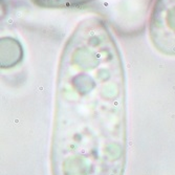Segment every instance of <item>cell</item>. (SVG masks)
<instances>
[{
  "label": "cell",
  "instance_id": "3",
  "mask_svg": "<svg viewBox=\"0 0 175 175\" xmlns=\"http://www.w3.org/2000/svg\"><path fill=\"white\" fill-rule=\"evenodd\" d=\"M35 5L45 9H69L81 7L93 0H30Z\"/></svg>",
  "mask_w": 175,
  "mask_h": 175
},
{
  "label": "cell",
  "instance_id": "2",
  "mask_svg": "<svg viewBox=\"0 0 175 175\" xmlns=\"http://www.w3.org/2000/svg\"><path fill=\"white\" fill-rule=\"evenodd\" d=\"M149 38L158 52L175 57V0H155L149 19Z\"/></svg>",
  "mask_w": 175,
  "mask_h": 175
},
{
  "label": "cell",
  "instance_id": "1",
  "mask_svg": "<svg viewBox=\"0 0 175 175\" xmlns=\"http://www.w3.org/2000/svg\"><path fill=\"white\" fill-rule=\"evenodd\" d=\"M51 145L52 175H124L126 78L115 39L103 19H83L58 67Z\"/></svg>",
  "mask_w": 175,
  "mask_h": 175
}]
</instances>
